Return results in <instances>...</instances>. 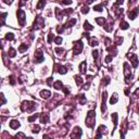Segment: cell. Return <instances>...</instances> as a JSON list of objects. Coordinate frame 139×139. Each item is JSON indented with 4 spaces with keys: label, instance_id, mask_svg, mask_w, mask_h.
Wrapping results in <instances>:
<instances>
[{
    "label": "cell",
    "instance_id": "cell-33",
    "mask_svg": "<svg viewBox=\"0 0 139 139\" xmlns=\"http://www.w3.org/2000/svg\"><path fill=\"white\" fill-rule=\"evenodd\" d=\"M93 10H95V11H98V12H101V11L103 10V8H102V5H95V8H93Z\"/></svg>",
    "mask_w": 139,
    "mask_h": 139
},
{
    "label": "cell",
    "instance_id": "cell-17",
    "mask_svg": "<svg viewBox=\"0 0 139 139\" xmlns=\"http://www.w3.org/2000/svg\"><path fill=\"white\" fill-rule=\"evenodd\" d=\"M87 66V62H82V63H80V65H79V71H80V73H82V74H85L86 73V69L85 67Z\"/></svg>",
    "mask_w": 139,
    "mask_h": 139
},
{
    "label": "cell",
    "instance_id": "cell-29",
    "mask_svg": "<svg viewBox=\"0 0 139 139\" xmlns=\"http://www.w3.org/2000/svg\"><path fill=\"white\" fill-rule=\"evenodd\" d=\"M75 82H76V84L78 86H80L83 84V78L80 76H75Z\"/></svg>",
    "mask_w": 139,
    "mask_h": 139
},
{
    "label": "cell",
    "instance_id": "cell-27",
    "mask_svg": "<svg viewBox=\"0 0 139 139\" xmlns=\"http://www.w3.org/2000/svg\"><path fill=\"white\" fill-rule=\"evenodd\" d=\"M5 39H7V40H13V39H14V34L8 33L7 35H5Z\"/></svg>",
    "mask_w": 139,
    "mask_h": 139
},
{
    "label": "cell",
    "instance_id": "cell-16",
    "mask_svg": "<svg viewBox=\"0 0 139 139\" xmlns=\"http://www.w3.org/2000/svg\"><path fill=\"white\" fill-rule=\"evenodd\" d=\"M89 45H90L91 47H95V46H98L99 42H98V40L96 39V37H90V39H89Z\"/></svg>",
    "mask_w": 139,
    "mask_h": 139
},
{
    "label": "cell",
    "instance_id": "cell-23",
    "mask_svg": "<svg viewBox=\"0 0 139 139\" xmlns=\"http://www.w3.org/2000/svg\"><path fill=\"white\" fill-rule=\"evenodd\" d=\"M45 5H46V0H40V1H39V3L37 5L36 9H38V10H41V9L45 7Z\"/></svg>",
    "mask_w": 139,
    "mask_h": 139
},
{
    "label": "cell",
    "instance_id": "cell-14",
    "mask_svg": "<svg viewBox=\"0 0 139 139\" xmlns=\"http://www.w3.org/2000/svg\"><path fill=\"white\" fill-rule=\"evenodd\" d=\"M76 22H77V20L76 19H71V20H69L66 22V24L64 25L65 28H70V27H72L74 24H76Z\"/></svg>",
    "mask_w": 139,
    "mask_h": 139
},
{
    "label": "cell",
    "instance_id": "cell-43",
    "mask_svg": "<svg viewBox=\"0 0 139 139\" xmlns=\"http://www.w3.org/2000/svg\"><path fill=\"white\" fill-rule=\"evenodd\" d=\"M134 96H136V97H139V88H137V89H136V91H135Z\"/></svg>",
    "mask_w": 139,
    "mask_h": 139
},
{
    "label": "cell",
    "instance_id": "cell-40",
    "mask_svg": "<svg viewBox=\"0 0 139 139\" xmlns=\"http://www.w3.org/2000/svg\"><path fill=\"white\" fill-rule=\"evenodd\" d=\"M123 3H124V0H116L115 5H123Z\"/></svg>",
    "mask_w": 139,
    "mask_h": 139
},
{
    "label": "cell",
    "instance_id": "cell-31",
    "mask_svg": "<svg viewBox=\"0 0 139 139\" xmlns=\"http://www.w3.org/2000/svg\"><path fill=\"white\" fill-rule=\"evenodd\" d=\"M123 44V38L122 37H116L115 38V45H117V46H120V45Z\"/></svg>",
    "mask_w": 139,
    "mask_h": 139
},
{
    "label": "cell",
    "instance_id": "cell-18",
    "mask_svg": "<svg viewBox=\"0 0 139 139\" xmlns=\"http://www.w3.org/2000/svg\"><path fill=\"white\" fill-rule=\"evenodd\" d=\"M117 100H119V97H117V95L116 93H114V95H112V97H111L110 99V104H115L116 102H117Z\"/></svg>",
    "mask_w": 139,
    "mask_h": 139
},
{
    "label": "cell",
    "instance_id": "cell-5",
    "mask_svg": "<svg viewBox=\"0 0 139 139\" xmlns=\"http://www.w3.org/2000/svg\"><path fill=\"white\" fill-rule=\"evenodd\" d=\"M44 25H45V23H44V19L41 18V16H38V18L35 19V22H34V27H33V29H39V28H41V27H42Z\"/></svg>",
    "mask_w": 139,
    "mask_h": 139
},
{
    "label": "cell",
    "instance_id": "cell-36",
    "mask_svg": "<svg viewBox=\"0 0 139 139\" xmlns=\"http://www.w3.org/2000/svg\"><path fill=\"white\" fill-rule=\"evenodd\" d=\"M54 42L57 45H61L62 44V38L61 37H56V39H54Z\"/></svg>",
    "mask_w": 139,
    "mask_h": 139
},
{
    "label": "cell",
    "instance_id": "cell-44",
    "mask_svg": "<svg viewBox=\"0 0 139 139\" xmlns=\"http://www.w3.org/2000/svg\"><path fill=\"white\" fill-rule=\"evenodd\" d=\"M93 1H95V0H87V1H86V3H87V5H90V3H93Z\"/></svg>",
    "mask_w": 139,
    "mask_h": 139
},
{
    "label": "cell",
    "instance_id": "cell-39",
    "mask_svg": "<svg viewBox=\"0 0 139 139\" xmlns=\"http://www.w3.org/2000/svg\"><path fill=\"white\" fill-rule=\"evenodd\" d=\"M103 84H104V85H108L109 83H110V78L109 77H106V78H103Z\"/></svg>",
    "mask_w": 139,
    "mask_h": 139
},
{
    "label": "cell",
    "instance_id": "cell-22",
    "mask_svg": "<svg viewBox=\"0 0 139 139\" xmlns=\"http://www.w3.org/2000/svg\"><path fill=\"white\" fill-rule=\"evenodd\" d=\"M129 24L127 23V22H125V21H122L121 23H120V27H121V29H127L128 28Z\"/></svg>",
    "mask_w": 139,
    "mask_h": 139
},
{
    "label": "cell",
    "instance_id": "cell-19",
    "mask_svg": "<svg viewBox=\"0 0 139 139\" xmlns=\"http://www.w3.org/2000/svg\"><path fill=\"white\" fill-rule=\"evenodd\" d=\"M53 87L56 88L57 90H60V89H62V88H63V84H62V82H61V80H57V82L54 83Z\"/></svg>",
    "mask_w": 139,
    "mask_h": 139
},
{
    "label": "cell",
    "instance_id": "cell-38",
    "mask_svg": "<svg viewBox=\"0 0 139 139\" xmlns=\"http://www.w3.org/2000/svg\"><path fill=\"white\" fill-rule=\"evenodd\" d=\"M61 3H63V5H71L72 0H61Z\"/></svg>",
    "mask_w": 139,
    "mask_h": 139
},
{
    "label": "cell",
    "instance_id": "cell-15",
    "mask_svg": "<svg viewBox=\"0 0 139 139\" xmlns=\"http://www.w3.org/2000/svg\"><path fill=\"white\" fill-rule=\"evenodd\" d=\"M112 121H113V131H114V129L116 128V125H117V113H112Z\"/></svg>",
    "mask_w": 139,
    "mask_h": 139
},
{
    "label": "cell",
    "instance_id": "cell-34",
    "mask_svg": "<svg viewBox=\"0 0 139 139\" xmlns=\"http://www.w3.org/2000/svg\"><path fill=\"white\" fill-rule=\"evenodd\" d=\"M40 130V126H39V125H35V126L33 127V133H38V131Z\"/></svg>",
    "mask_w": 139,
    "mask_h": 139
},
{
    "label": "cell",
    "instance_id": "cell-1",
    "mask_svg": "<svg viewBox=\"0 0 139 139\" xmlns=\"http://www.w3.org/2000/svg\"><path fill=\"white\" fill-rule=\"evenodd\" d=\"M96 123V112L93 110L89 111L87 113V117H86V126L93 128L95 126Z\"/></svg>",
    "mask_w": 139,
    "mask_h": 139
},
{
    "label": "cell",
    "instance_id": "cell-32",
    "mask_svg": "<svg viewBox=\"0 0 139 139\" xmlns=\"http://www.w3.org/2000/svg\"><path fill=\"white\" fill-rule=\"evenodd\" d=\"M54 36H53V34L52 33H49V35H48V44H51L52 40H53Z\"/></svg>",
    "mask_w": 139,
    "mask_h": 139
},
{
    "label": "cell",
    "instance_id": "cell-25",
    "mask_svg": "<svg viewBox=\"0 0 139 139\" xmlns=\"http://www.w3.org/2000/svg\"><path fill=\"white\" fill-rule=\"evenodd\" d=\"M38 116H39V114H38V113H35V114H33L32 116H29L28 119H27V121H28L29 123H32V122L35 121V120H36L37 117H38Z\"/></svg>",
    "mask_w": 139,
    "mask_h": 139
},
{
    "label": "cell",
    "instance_id": "cell-28",
    "mask_svg": "<svg viewBox=\"0 0 139 139\" xmlns=\"http://www.w3.org/2000/svg\"><path fill=\"white\" fill-rule=\"evenodd\" d=\"M54 51H56V53H57L58 56H62V54H64V50L62 49V48H56Z\"/></svg>",
    "mask_w": 139,
    "mask_h": 139
},
{
    "label": "cell",
    "instance_id": "cell-42",
    "mask_svg": "<svg viewBox=\"0 0 139 139\" xmlns=\"http://www.w3.org/2000/svg\"><path fill=\"white\" fill-rule=\"evenodd\" d=\"M3 2L7 3V5H11L13 2V0H3Z\"/></svg>",
    "mask_w": 139,
    "mask_h": 139
},
{
    "label": "cell",
    "instance_id": "cell-8",
    "mask_svg": "<svg viewBox=\"0 0 139 139\" xmlns=\"http://www.w3.org/2000/svg\"><path fill=\"white\" fill-rule=\"evenodd\" d=\"M82 136V129L79 127H75L73 133L70 135V137H72V138H78V137Z\"/></svg>",
    "mask_w": 139,
    "mask_h": 139
},
{
    "label": "cell",
    "instance_id": "cell-24",
    "mask_svg": "<svg viewBox=\"0 0 139 139\" xmlns=\"http://www.w3.org/2000/svg\"><path fill=\"white\" fill-rule=\"evenodd\" d=\"M96 22H97L100 26H102V25H104V23H106V20H104V18H97L96 19Z\"/></svg>",
    "mask_w": 139,
    "mask_h": 139
},
{
    "label": "cell",
    "instance_id": "cell-6",
    "mask_svg": "<svg viewBox=\"0 0 139 139\" xmlns=\"http://www.w3.org/2000/svg\"><path fill=\"white\" fill-rule=\"evenodd\" d=\"M44 61V52L41 50H37L35 52V58H34V62L36 63H40V62Z\"/></svg>",
    "mask_w": 139,
    "mask_h": 139
},
{
    "label": "cell",
    "instance_id": "cell-26",
    "mask_svg": "<svg viewBox=\"0 0 139 139\" xmlns=\"http://www.w3.org/2000/svg\"><path fill=\"white\" fill-rule=\"evenodd\" d=\"M84 28H85L86 31H93V26H91L89 23H88V22H85V23H84Z\"/></svg>",
    "mask_w": 139,
    "mask_h": 139
},
{
    "label": "cell",
    "instance_id": "cell-12",
    "mask_svg": "<svg viewBox=\"0 0 139 139\" xmlns=\"http://www.w3.org/2000/svg\"><path fill=\"white\" fill-rule=\"evenodd\" d=\"M138 12H139V8H136L135 10H130L128 12V18L130 19V20H134V19L137 16Z\"/></svg>",
    "mask_w": 139,
    "mask_h": 139
},
{
    "label": "cell",
    "instance_id": "cell-10",
    "mask_svg": "<svg viewBox=\"0 0 139 139\" xmlns=\"http://www.w3.org/2000/svg\"><path fill=\"white\" fill-rule=\"evenodd\" d=\"M49 119L50 116L48 113H41L40 115V123L41 124H47L48 122H49Z\"/></svg>",
    "mask_w": 139,
    "mask_h": 139
},
{
    "label": "cell",
    "instance_id": "cell-9",
    "mask_svg": "<svg viewBox=\"0 0 139 139\" xmlns=\"http://www.w3.org/2000/svg\"><path fill=\"white\" fill-rule=\"evenodd\" d=\"M107 133V127L103 126V125H101V126H99L98 130H97V134H96V137H98V138H100V137L103 136V134H106Z\"/></svg>",
    "mask_w": 139,
    "mask_h": 139
},
{
    "label": "cell",
    "instance_id": "cell-20",
    "mask_svg": "<svg viewBox=\"0 0 139 139\" xmlns=\"http://www.w3.org/2000/svg\"><path fill=\"white\" fill-rule=\"evenodd\" d=\"M8 56H9L10 58H14V57H15V56H16V51H15V49L11 47L10 49H9V51H8Z\"/></svg>",
    "mask_w": 139,
    "mask_h": 139
},
{
    "label": "cell",
    "instance_id": "cell-4",
    "mask_svg": "<svg viewBox=\"0 0 139 139\" xmlns=\"http://www.w3.org/2000/svg\"><path fill=\"white\" fill-rule=\"evenodd\" d=\"M18 19H19V23H20L21 26H24L25 24V21H26V14L23 10H19L18 11Z\"/></svg>",
    "mask_w": 139,
    "mask_h": 139
},
{
    "label": "cell",
    "instance_id": "cell-30",
    "mask_svg": "<svg viewBox=\"0 0 139 139\" xmlns=\"http://www.w3.org/2000/svg\"><path fill=\"white\" fill-rule=\"evenodd\" d=\"M93 58H95L96 61H99V51H98V50H93Z\"/></svg>",
    "mask_w": 139,
    "mask_h": 139
},
{
    "label": "cell",
    "instance_id": "cell-35",
    "mask_svg": "<svg viewBox=\"0 0 139 139\" xmlns=\"http://www.w3.org/2000/svg\"><path fill=\"white\" fill-rule=\"evenodd\" d=\"M80 11H82V13H84V14H86V13H88V11H89V9H88V7H86V5H84L82 9H80Z\"/></svg>",
    "mask_w": 139,
    "mask_h": 139
},
{
    "label": "cell",
    "instance_id": "cell-21",
    "mask_svg": "<svg viewBox=\"0 0 139 139\" xmlns=\"http://www.w3.org/2000/svg\"><path fill=\"white\" fill-rule=\"evenodd\" d=\"M27 48H28V46H27L26 44H22L20 47H19V51L23 53V52H25L26 50H27Z\"/></svg>",
    "mask_w": 139,
    "mask_h": 139
},
{
    "label": "cell",
    "instance_id": "cell-3",
    "mask_svg": "<svg viewBox=\"0 0 139 139\" xmlns=\"http://www.w3.org/2000/svg\"><path fill=\"white\" fill-rule=\"evenodd\" d=\"M83 48H84V45H83V41L82 40H78L75 42L74 45V50H73V52H74L75 56H77V54H79L80 52H82Z\"/></svg>",
    "mask_w": 139,
    "mask_h": 139
},
{
    "label": "cell",
    "instance_id": "cell-2",
    "mask_svg": "<svg viewBox=\"0 0 139 139\" xmlns=\"http://www.w3.org/2000/svg\"><path fill=\"white\" fill-rule=\"evenodd\" d=\"M36 108V103L35 102H31V101H23L22 106H21V109L23 112H27V111H33L34 109Z\"/></svg>",
    "mask_w": 139,
    "mask_h": 139
},
{
    "label": "cell",
    "instance_id": "cell-13",
    "mask_svg": "<svg viewBox=\"0 0 139 139\" xmlns=\"http://www.w3.org/2000/svg\"><path fill=\"white\" fill-rule=\"evenodd\" d=\"M40 96H41V98H44V99H49L50 96H51V93H50L49 90H41Z\"/></svg>",
    "mask_w": 139,
    "mask_h": 139
},
{
    "label": "cell",
    "instance_id": "cell-11",
    "mask_svg": "<svg viewBox=\"0 0 139 139\" xmlns=\"http://www.w3.org/2000/svg\"><path fill=\"white\" fill-rule=\"evenodd\" d=\"M9 125H10V127L12 129H18L19 127H20V122H19L18 120H11Z\"/></svg>",
    "mask_w": 139,
    "mask_h": 139
},
{
    "label": "cell",
    "instance_id": "cell-41",
    "mask_svg": "<svg viewBox=\"0 0 139 139\" xmlns=\"http://www.w3.org/2000/svg\"><path fill=\"white\" fill-rule=\"evenodd\" d=\"M47 84H48L49 86H51V84H52V77L48 78V80H47Z\"/></svg>",
    "mask_w": 139,
    "mask_h": 139
},
{
    "label": "cell",
    "instance_id": "cell-7",
    "mask_svg": "<svg viewBox=\"0 0 139 139\" xmlns=\"http://www.w3.org/2000/svg\"><path fill=\"white\" fill-rule=\"evenodd\" d=\"M127 57L130 59V62H131V64H133V67L138 66V57H137L136 54L130 53V54H127Z\"/></svg>",
    "mask_w": 139,
    "mask_h": 139
},
{
    "label": "cell",
    "instance_id": "cell-37",
    "mask_svg": "<svg viewBox=\"0 0 139 139\" xmlns=\"http://www.w3.org/2000/svg\"><path fill=\"white\" fill-rule=\"evenodd\" d=\"M9 80H10L11 85H14V84H15V78H14V76H10V77H9Z\"/></svg>",
    "mask_w": 139,
    "mask_h": 139
}]
</instances>
